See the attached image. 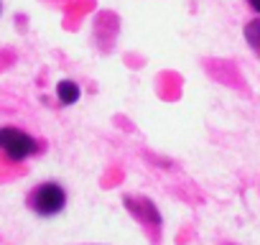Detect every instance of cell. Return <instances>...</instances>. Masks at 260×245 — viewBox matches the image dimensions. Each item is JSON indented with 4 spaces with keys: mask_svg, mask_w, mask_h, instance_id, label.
Wrapping results in <instances>:
<instances>
[{
    "mask_svg": "<svg viewBox=\"0 0 260 245\" xmlns=\"http://www.w3.org/2000/svg\"><path fill=\"white\" fill-rule=\"evenodd\" d=\"M0 151L13 161H23L26 156L36 154V141L18 128H0Z\"/></svg>",
    "mask_w": 260,
    "mask_h": 245,
    "instance_id": "cell-1",
    "label": "cell"
},
{
    "mask_svg": "<svg viewBox=\"0 0 260 245\" xmlns=\"http://www.w3.org/2000/svg\"><path fill=\"white\" fill-rule=\"evenodd\" d=\"M67 204V194L59 184H41L34 194H31V207L44 215V217H51L56 212H61Z\"/></svg>",
    "mask_w": 260,
    "mask_h": 245,
    "instance_id": "cell-2",
    "label": "cell"
},
{
    "mask_svg": "<svg viewBox=\"0 0 260 245\" xmlns=\"http://www.w3.org/2000/svg\"><path fill=\"white\" fill-rule=\"evenodd\" d=\"M56 95H59V100H61L64 105H72V102H77V97H79V87H77L74 82L64 79V82H59Z\"/></svg>",
    "mask_w": 260,
    "mask_h": 245,
    "instance_id": "cell-3",
    "label": "cell"
},
{
    "mask_svg": "<svg viewBox=\"0 0 260 245\" xmlns=\"http://www.w3.org/2000/svg\"><path fill=\"white\" fill-rule=\"evenodd\" d=\"M247 39L255 44V46H260V21L257 23H250L247 26Z\"/></svg>",
    "mask_w": 260,
    "mask_h": 245,
    "instance_id": "cell-4",
    "label": "cell"
},
{
    "mask_svg": "<svg viewBox=\"0 0 260 245\" xmlns=\"http://www.w3.org/2000/svg\"><path fill=\"white\" fill-rule=\"evenodd\" d=\"M252 6H255V11H260V0H252Z\"/></svg>",
    "mask_w": 260,
    "mask_h": 245,
    "instance_id": "cell-5",
    "label": "cell"
}]
</instances>
